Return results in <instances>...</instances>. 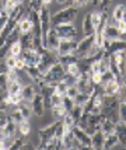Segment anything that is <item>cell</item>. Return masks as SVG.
I'll return each instance as SVG.
<instances>
[{
  "mask_svg": "<svg viewBox=\"0 0 126 150\" xmlns=\"http://www.w3.org/2000/svg\"><path fill=\"white\" fill-rule=\"evenodd\" d=\"M77 13H79V8L76 6H66L65 8H60L59 11L52 14V25L73 23L77 17Z\"/></svg>",
  "mask_w": 126,
  "mask_h": 150,
  "instance_id": "obj_1",
  "label": "cell"
},
{
  "mask_svg": "<svg viewBox=\"0 0 126 150\" xmlns=\"http://www.w3.org/2000/svg\"><path fill=\"white\" fill-rule=\"evenodd\" d=\"M65 73H66V66H63L60 62H56L44 73V81L49 83V84H56V83L62 81Z\"/></svg>",
  "mask_w": 126,
  "mask_h": 150,
  "instance_id": "obj_2",
  "label": "cell"
},
{
  "mask_svg": "<svg viewBox=\"0 0 126 150\" xmlns=\"http://www.w3.org/2000/svg\"><path fill=\"white\" fill-rule=\"evenodd\" d=\"M39 55H41V62H39V65H38V67H39V70L42 72V74L46 72L52 65H55L56 62H59L58 52L56 51H51V49H48L45 46L39 51Z\"/></svg>",
  "mask_w": 126,
  "mask_h": 150,
  "instance_id": "obj_3",
  "label": "cell"
},
{
  "mask_svg": "<svg viewBox=\"0 0 126 150\" xmlns=\"http://www.w3.org/2000/svg\"><path fill=\"white\" fill-rule=\"evenodd\" d=\"M95 45V35H86L83 39H80L77 42V46L74 49V55L77 58H84L88 55V52L93 49V46Z\"/></svg>",
  "mask_w": 126,
  "mask_h": 150,
  "instance_id": "obj_4",
  "label": "cell"
},
{
  "mask_svg": "<svg viewBox=\"0 0 126 150\" xmlns=\"http://www.w3.org/2000/svg\"><path fill=\"white\" fill-rule=\"evenodd\" d=\"M55 31L58 34L59 38H69V39H76L79 37V31L74 27L73 23L69 24H59V25H53Z\"/></svg>",
  "mask_w": 126,
  "mask_h": 150,
  "instance_id": "obj_5",
  "label": "cell"
},
{
  "mask_svg": "<svg viewBox=\"0 0 126 150\" xmlns=\"http://www.w3.org/2000/svg\"><path fill=\"white\" fill-rule=\"evenodd\" d=\"M39 20H41V31H42V39L46 37L48 31L52 28V14L49 11L48 6H41L39 8Z\"/></svg>",
  "mask_w": 126,
  "mask_h": 150,
  "instance_id": "obj_6",
  "label": "cell"
},
{
  "mask_svg": "<svg viewBox=\"0 0 126 150\" xmlns=\"http://www.w3.org/2000/svg\"><path fill=\"white\" fill-rule=\"evenodd\" d=\"M59 122H60V119H56V121H53L52 124H49L48 126L39 129V131H38V140H39V142H48V140H51L52 137H55L56 128H58Z\"/></svg>",
  "mask_w": 126,
  "mask_h": 150,
  "instance_id": "obj_7",
  "label": "cell"
},
{
  "mask_svg": "<svg viewBox=\"0 0 126 150\" xmlns=\"http://www.w3.org/2000/svg\"><path fill=\"white\" fill-rule=\"evenodd\" d=\"M72 132H73L74 137L80 142V144L83 146V149H91V136L87 133L84 129H81L80 126L74 125L72 128Z\"/></svg>",
  "mask_w": 126,
  "mask_h": 150,
  "instance_id": "obj_8",
  "label": "cell"
},
{
  "mask_svg": "<svg viewBox=\"0 0 126 150\" xmlns=\"http://www.w3.org/2000/svg\"><path fill=\"white\" fill-rule=\"evenodd\" d=\"M77 39H69V38H60L59 41V46L56 49L58 55H69V53H73L76 46H77Z\"/></svg>",
  "mask_w": 126,
  "mask_h": 150,
  "instance_id": "obj_9",
  "label": "cell"
},
{
  "mask_svg": "<svg viewBox=\"0 0 126 150\" xmlns=\"http://www.w3.org/2000/svg\"><path fill=\"white\" fill-rule=\"evenodd\" d=\"M59 41L60 38L58 37V34H56V31H55V28L52 25V28L48 31L46 37L42 39V45L48 48V49H51V51H56L58 46H59Z\"/></svg>",
  "mask_w": 126,
  "mask_h": 150,
  "instance_id": "obj_10",
  "label": "cell"
},
{
  "mask_svg": "<svg viewBox=\"0 0 126 150\" xmlns=\"http://www.w3.org/2000/svg\"><path fill=\"white\" fill-rule=\"evenodd\" d=\"M102 34H104V38L105 39H123V35L120 34L119 28L112 24L111 21H106V24L104 25V30H102Z\"/></svg>",
  "mask_w": 126,
  "mask_h": 150,
  "instance_id": "obj_11",
  "label": "cell"
},
{
  "mask_svg": "<svg viewBox=\"0 0 126 150\" xmlns=\"http://www.w3.org/2000/svg\"><path fill=\"white\" fill-rule=\"evenodd\" d=\"M76 84H77L80 91L83 93H90L91 94L94 88V83L91 81V76L88 73H81L80 77L77 79V81H76Z\"/></svg>",
  "mask_w": 126,
  "mask_h": 150,
  "instance_id": "obj_12",
  "label": "cell"
},
{
  "mask_svg": "<svg viewBox=\"0 0 126 150\" xmlns=\"http://www.w3.org/2000/svg\"><path fill=\"white\" fill-rule=\"evenodd\" d=\"M21 58L24 59L25 66H38L39 65V62H41V55H39V52L35 51V49H27V51H23Z\"/></svg>",
  "mask_w": 126,
  "mask_h": 150,
  "instance_id": "obj_13",
  "label": "cell"
},
{
  "mask_svg": "<svg viewBox=\"0 0 126 150\" xmlns=\"http://www.w3.org/2000/svg\"><path fill=\"white\" fill-rule=\"evenodd\" d=\"M31 108H32V114L35 117H42L45 112V103H44V97L39 91L35 94V97L31 100Z\"/></svg>",
  "mask_w": 126,
  "mask_h": 150,
  "instance_id": "obj_14",
  "label": "cell"
},
{
  "mask_svg": "<svg viewBox=\"0 0 126 150\" xmlns=\"http://www.w3.org/2000/svg\"><path fill=\"white\" fill-rule=\"evenodd\" d=\"M24 70L28 74V77L31 79V81L37 84V87H39L44 83V74H42L38 66H25Z\"/></svg>",
  "mask_w": 126,
  "mask_h": 150,
  "instance_id": "obj_15",
  "label": "cell"
},
{
  "mask_svg": "<svg viewBox=\"0 0 126 150\" xmlns=\"http://www.w3.org/2000/svg\"><path fill=\"white\" fill-rule=\"evenodd\" d=\"M0 131H1V133H3V136H4V139L7 140H11L13 137H15V135H17V124L14 122L11 118L8 117V119H7V124L3 126V128H0Z\"/></svg>",
  "mask_w": 126,
  "mask_h": 150,
  "instance_id": "obj_16",
  "label": "cell"
},
{
  "mask_svg": "<svg viewBox=\"0 0 126 150\" xmlns=\"http://www.w3.org/2000/svg\"><path fill=\"white\" fill-rule=\"evenodd\" d=\"M39 91L38 90V87L35 83H30V84H25L23 86V90H21V94H23V100L24 101H28V103H31V100L35 97V94Z\"/></svg>",
  "mask_w": 126,
  "mask_h": 150,
  "instance_id": "obj_17",
  "label": "cell"
},
{
  "mask_svg": "<svg viewBox=\"0 0 126 150\" xmlns=\"http://www.w3.org/2000/svg\"><path fill=\"white\" fill-rule=\"evenodd\" d=\"M104 142H105V133L101 129L91 135V149H104Z\"/></svg>",
  "mask_w": 126,
  "mask_h": 150,
  "instance_id": "obj_18",
  "label": "cell"
},
{
  "mask_svg": "<svg viewBox=\"0 0 126 150\" xmlns=\"http://www.w3.org/2000/svg\"><path fill=\"white\" fill-rule=\"evenodd\" d=\"M115 133L119 139V144L122 147H126V124L122 121H118L115 124Z\"/></svg>",
  "mask_w": 126,
  "mask_h": 150,
  "instance_id": "obj_19",
  "label": "cell"
},
{
  "mask_svg": "<svg viewBox=\"0 0 126 150\" xmlns=\"http://www.w3.org/2000/svg\"><path fill=\"white\" fill-rule=\"evenodd\" d=\"M83 34H84V37L95 34V27H94L93 20H91V11H88L83 18Z\"/></svg>",
  "mask_w": 126,
  "mask_h": 150,
  "instance_id": "obj_20",
  "label": "cell"
},
{
  "mask_svg": "<svg viewBox=\"0 0 126 150\" xmlns=\"http://www.w3.org/2000/svg\"><path fill=\"white\" fill-rule=\"evenodd\" d=\"M20 44L23 46V51H27V49H34V34L32 31L27 34H21L20 35Z\"/></svg>",
  "mask_w": 126,
  "mask_h": 150,
  "instance_id": "obj_21",
  "label": "cell"
},
{
  "mask_svg": "<svg viewBox=\"0 0 126 150\" xmlns=\"http://www.w3.org/2000/svg\"><path fill=\"white\" fill-rule=\"evenodd\" d=\"M104 86V96H118L119 91V84L116 80L108 81V83H102Z\"/></svg>",
  "mask_w": 126,
  "mask_h": 150,
  "instance_id": "obj_22",
  "label": "cell"
},
{
  "mask_svg": "<svg viewBox=\"0 0 126 150\" xmlns=\"http://www.w3.org/2000/svg\"><path fill=\"white\" fill-rule=\"evenodd\" d=\"M116 63L119 66V70H120V74H125L126 73V51H120V52H116V53H112Z\"/></svg>",
  "mask_w": 126,
  "mask_h": 150,
  "instance_id": "obj_23",
  "label": "cell"
},
{
  "mask_svg": "<svg viewBox=\"0 0 126 150\" xmlns=\"http://www.w3.org/2000/svg\"><path fill=\"white\" fill-rule=\"evenodd\" d=\"M125 11H126V4H118V6H115V8H113V11H112V17H111V23L115 24L116 21L123 20Z\"/></svg>",
  "mask_w": 126,
  "mask_h": 150,
  "instance_id": "obj_24",
  "label": "cell"
},
{
  "mask_svg": "<svg viewBox=\"0 0 126 150\" xmlns=\"http://www.w3.org/2000/svg\"><path fill=\"white\" fill-rule=\"evenodd\" d=\"M116 146H119V139H118V136H116V133H115V132H112V133L106 135V136H105V142H104V149L109 150V149L116 147Z\"/></svg>",
  "mask_w": 126,
  "mask_h": 150,
  "instance_id": "obj_25",
  "label": "cell"
},
{
  "mask_svg": "<svg viewBox=\"0 0 126 150\" xmlns=\"http://www.w3.org/2000/svg\"><path fill=\"white\" fill-rule=\"evenodd\" d=\"M17 108L21 111L23 114V117L25 118V119H30V118L32 117V108H31V103H28V101H21L20 104L17 105Z\"/></svg>",
  "mask_w": 126,
  "mask_h": 150,
  "instance_id": "obj_26",
  "label": "cell"
},
{
  "mask_svg": "<svg viewBox=\"0 0 126 150\" xmlns=\"http://www.w3.org/2000/svg\"><path fill=\"white\" fill-rule=\"evenodd\" d=\"M25 136H15V137H13V139H11V142H10V143H8V146H7V149H10V150H21L23 149V146H24V143H25Z\"/></svg>",
  "mask_w": 126,
  "mask_h": 150,
  "instance_id": "obj_27",
  "label": "cell"
},
{
  "mask_svg": "<svg viewBox=\"0 0 126 150\" xmlns=\"http://www.w3.org/2000/svg\"><path fill=\"white\" fill-rule=\"evenodd\" d=\"M18 30L21 34H27L32 31V21L28 18V17H23L18 23Z\"/></svg>",
  "mask_w": 126,
  "mask_h": 150,
  "instance_id": "obj_28",
  "label": "cell"
},
{
  "mask_svg": "<svg viewBox=\"0 0 126 150\" xmlns=\"http://www.w3.org/2000/svg\"><path fill=\"white\" fill-rule=\"evenodd\" d=\"M17 131L20 133L21 136H28L31 133V124H30V119H24L21 121L20 124L17 125Z\"/></svg>",
  "mask_w": 126,
  "mask_h": 150,
  "instance_id": "obj_29",
  "label": "cell"
},
{
  "mask_svg": "<svg viewBox=\"0 0 126 150\" xmlns=\"http://www.w3.org/2000/svg\"><path fill=\"white\" fill-rule=\"evenodd\" d=\"M21 90H23V83L18 81V80L7 83V94H20Z\"/></svg>",
  "mask_w": 126,
  "mask_h": 150,
  "instance_id": "obj_30",
  "label": "cell"
},
{
  "mask_svg": "<svg viewBox=\"0 0 126 150\" xmlns=\"http://www.w3.org/2000/svg\"><path fill=\"white\" fill-rule=\"evenodd\" d=\"M79 59L74 53H69V55H59V62L63 66H69V65H73V63H77Z\"/></svg>",
  "mask_w": 126,
  "mask_h": 150,
  "instance_id": "obj_31",
  "label": "cell"
},
{
  "mask_svg": "<svg viewBox=\"0 0 126 150\" xmlns=\"http://www.w3.org/2000/svg\"><path fill=\"white\" fill-rule=\"evenodd\" d=\"M100 129L105 133V136H106V135H109V133L115 132V122H112V121H109V119L104 118V119H102V122H101Z\"/></svg>",
  "mask_w": 126,
  "mask_h": 150,
  "instance_id": "obj_32",
  "label": "cell"
},
{
  "mask_svg": "<svg viewBox=\"0 0 126 150\" xmlns=\"http://www.w3.org/2000/svg\"><path fill=\"white\" fill-rule=\"evenodd\" d=\"M8 117L11 118V119H13V121H14V122H15L17 125L20 124L21 121H24V119H25V118L23 117V114H21V111L18 110V108H17V107H13V110H11L10 112H8Z\"/></svg>",
  "mask_w": 126,
  "mask_h": 150,
  "instance_id": "obj_33",
  "label": "cell"
},
{
  "mask_svg": "<svg viewBox=\"0 0 126 150\" xmlns=\"http://www.w3.org/2000/svg\"><path fill=\"white\" fill-rule=\"evenodd\" d=\"M90 93H83L80 91L76 97H74V104L76 105H81V107H84V104H86L87 101H88V98H90Z\"/></svg>",
  "mask_w": 126,
  "mask_h": 150,
  "instance_id": "obj_34",
  "label": "cell"
},
{
  "mask_svg": "<svg viewBox=\"0 0 126 150\" xmlns=\"http://www.w3.org/2000/svg\"><path fill=\"white\" fill-rule=\"evenodd\" d=\"M51 111H52L53 117H56L58 119H62L63 118V115L66 114V110H65V107H63V104H58V105H53L52 108H51Z\"/></svg>",
  "mask_w": 126,
  "mask_h": 150,
  "instance_id": "obj_35",
  "label": "cell"
},
{
  "mask_svg": "<svg viewBox=\"0 0 126 150\" xmlns=\"http://www.w3.org/2000/svg\"><path fill=\"white\" fill-rule=\"evenodd\" d=\"M10 55H13V56H20L21 53H23V46H21L20 41L17 39V41H14L13 44L10 45Z\"/></svg>",
  "mask_w": 126,
  "mask_h": 150,
  "instance_id": "obj_36",
  "label": "cell"
},
{
  "mask_svg": "<svg viewBox=\"0 0 126 150\" xmlns=\"http://www.w3.org/2000/svg\"><path fill=\"white\" fill-rule=\"evenodd\" d=\"M69 112H70V115L73 117L74 122L77 124V122H79V119H80V117L83 115L84 110H83V107H81V105H74L73 110H72V111H69Z\"/></svg>",
  "mask_w": 126,
  "mask_h": 150,
  "instance_id": "obj_37",
  "label": "cell"
},
{
  "mask_svg": "<svg viewBox=\"0 0 126 150\" xmlns=\"http://www.w3.org/2000/svg\"><path fill=\"white\" fill-rule=\"evenodd\" d=\"M62 104H63V107H65V110H66L67 112L72 111V110H73V107L76 105V104H74V98L69 97V96H63Z\"/></svg>",
  "mask_w": 126,
  "mask_h": 150,
  "instance_id": "obj_38",
  "label": "cell"
},
{
  "mask_svg": "<svg viewBox=\"0 0 126 150\" xmlns=\"http://www.w3.org/2000/svg\"><path fill=\"white\" fill-rule=\"evenodd\" d=\"M66 72L70 73V74H72V76H74L76 79H79L80 74H81V70H80V67H79V65H77V63H73V65L66 66Z\"/></svg>",
  "mask_w": 126,
  "mask_h": 150,
  "instance_id": "obj_39",
  "label": "cell"
},
{
  "mask_svg": "<svg viewBox=\"0 0 126 150\" xmlns=\"http://www.w3.org/2000/svg\"><path fill=\"white\" fill-rule=\"evenodd\" d=\"M118 114H119V121L126 124V101H120L118 107Z\"/></svg>",
  "mask_w": 126,
  "mask_h": 150,
  "instance_id": "obj_40",
  "label": "cell"
},
{
  "mask_svg": "<svg viewBox=\"0 0 126 150\" xmlns=\"http://www.w3.org/2000/svg\"><path fill=\"white\" fill-rule=\"evenodd\" d=\"M4 63H6L7 69H15V63H17V56L13 55H7L4 59Z\"/></svg>",
  "mask_w": 126,
  "mask_h": 150,
  "instance_id": "obj_41",
  "label": "cell"
},
{
  "mask_svg": "<svg viewBox=\"0 0 126 150\" xmlns=\"http://www.w3.org/2000/svg\"><path fill=\"white\" fill-rule=\"evenodd\" d=\"M80 93L79 90V87H77V84L74 83V84H70V86H67V90H66V96H69V97H72L74 98L77 94Z\"/></svg>",
  "mask_w": 126,
  "mask_h": 150,
  "instance_id": "obj_42",
  "label": "cell"
},
{
  "mask_svg": "<svg viewBox=\"0 0 126 150\" xmlns=\"http://www.w3.org/2000/svg\"><path fill=\"white\" fill-rule=\"evenodd\" d=\"M112 3V0H100L98 1V10H101L104 14H108L109 10V4Z\"/></svg>",
  "mask_w": 126,
  "mask_h": 150,
  "instance_id": "obj_43",
  "label": "cell"
},
{
  "mask_svg": "<svg viewBox=\"0 0 126 150\" xmlns=\"http://www.w3.org/2000/svg\"><path fill=\"white\" fill-rule=\"evenodd\" d=\"M6 79H7V83L14 81V80H18V76H17V69H7Z\"/></svg>",
  "mask_w": 126,
  "mask_h": 150,
  "instance_id": "obj_44",
  "label": "cell"
},
{
  "mask_svg": "<svg viewBox=\"0 0 126 150\" xmlns=\"http://www.w3.org/2000/svg\"><path fill=\"white\" fill-rule=\"evenodd\" d=\"M62 81L63 83H66L67 86H70V84H74L76 81H77V79L74 77V76H72L70 73H65V76H63V79H62Z\"/></svg>",
  "mask_w": 126,
  "mask_h": 150,
  "instance_id": "obj_45",
  "label": "cell"
},
{
  "mask_svg": "<svg viewBox=\"0 0 126 150\" xmlns=\"http://www.w3.org/2000/svg\"><path fill=\"white\" fill-rule=\"evenodd\" d=\"M112 80H116V77L111 70H106V72L102 73V83H108V81H112Z\"/></svg>",
  "mask_w": 126,
  "mask_h": 150,
  "instance_id": "obj_46",
  "label": "cell"
},
{
  "mask_svg": "<svg viewBox=\"0 0 126 150\" xmlns=\"http://www.w3.org/2000/svg\"><path fill=\"white\" fill-rule=\"evenodd\" d=\"M91 81H93L94 84H100V83H102V73H100V72L91 73Z\"/></svg>",
  "mask_w": 126,
  "mask_h": 150,
  "instance_id": "obj_47",
  "label": "cell"
},
{
  "mask_svg": "<svg viewBox=\"0 0 126 150\" xmlns=\"http://www.w3.org/2000/svg\"><path fill=\"white\" fill-rule=\"evenodd\" d=\"M72 1H73V6H76L77 8H81V7L91 4V0H72Z\"/></svg>",
  "mask_w": 126,
  "mask_h": 150,
  "instance_id": "obj_48",
  "label": "cell"
},
{
  "mask_svg": "<svg viewBox=\"0 0 126 150\" xmlns=\"http://www.w3.org/2000/svg\"><path fill=\"white\" fill-rule=\"evenodd\" d=\"M7 119H8V112L0 110V128H3L7 124Z\"/></svg>",
  "mask_w": 126,
  "mask_h": 150,
  "instance_id": "obj_49",
  "label": "cell"
},
{
  "mask_svg": "<svg viewBox=\"0 0 126 150\" xmlns=\"http://www.w3.org/2000/svg\"><path fill=\"white\" fill-rule=\"evenodd\" d=\"M24 67H25V62H24V59L20 56H17V63H15V69L17 70H24Z\"/></svg>",
  "mask_w": 126,
  "mask_h": 150,
  "instance_id": "obj_50",
  "label": "cell"
},
{
  "mask_svg": "<svg viewBox=\"0 0 126 150\" xmlns=\"http://www.w3.org/2000/svg\"><path fill=\"white\" fill-rule=\"evenodd\" d=\"M7 72V66L4 62H0V73H6Z\"/></svg>",
  "mask_w": 126,
  "mask_h": 150,
  "instance_id": "obj_51",
  "label": "cell"
},
{
  "mask_svg": "<svg viewBox=\"0 0 126 150\" xmlns=\"http://www.w3.org/2000/svg\"><path fill=\"white\" fill-rule=\"evenodd\" d=\"M53 0H41V3H42V6H49V4H52Z\"/></svg>",
  "mask_w": 126,
  "mask_h": 150,
  "instance_id": "obj_52",
  "label": "cell"
},
{
  "mask_svg": "<svg viewBox=\"0 0 126 150\" xmlns=\"http://www.w3.org/2000/svg\"><path fill=\"white\" fill-rule=\"evenodd\" d=\"M98 1L100 0H93V4H98Z\"/></svg>",
  "mask_w": 126,
  "mask_h": 150,
  "instance_id": "obj_53",
  "label": "cell"
},
{
  "mask_svg": "<svg viewBox=\"0 0 126 150\" xmlns=\"http://www.w3.org/2000/svg\"><path fill=\"white\" fill-rule=\"evenodd\" d=\"M1 16H3V11H1V8H0V17H1Z\"/></svg>",
  "mask_w": 126,
  "mask_h": 150,
  "instance_id": "obj_54",
  "label": "cell"
}]
</instances>
